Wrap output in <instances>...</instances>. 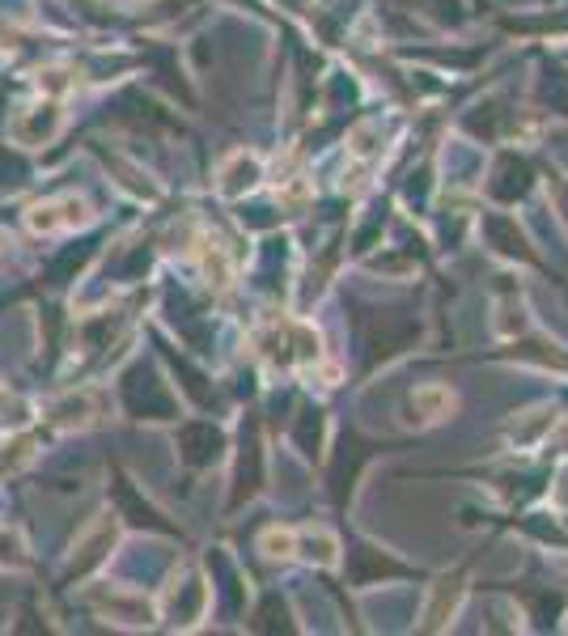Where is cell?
<instances>
[{"label": "cell", "instance_id": "cell-1", "mask_svg": "<svg viewBox=\"0 0 568 636\" xmlns=\"http://www.w3.org/2000/svg\"><path fill=\"white\" fill-rule=\"evenodd\" d=\"M407 412L420 424H433V420H446L454 412V395L446 386H420V391L407 395Z\"/></svg>", "mask_w": 568, "mask_h": 636}]
</instances>
